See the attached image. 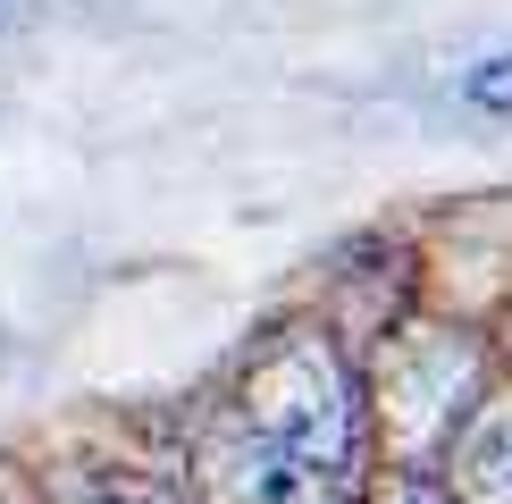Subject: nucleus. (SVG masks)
Here are the masks:
<instances>
[{
  "instance_id": "obj_3",
  "label": "nucleus",
  "mask_w": 512,
  "mask_h": 504,
  "mask_svg": "<svg viewBox=\"0 0 512 504\" xmlns=\"http://www.w3.org/2000/svg\"><path fill=\"white\" fill-rule=\"evenodd\" d=\"M471 387H479V353L462 345V336L420 328L412 345L395 353V370L378 378V404H387V420L403 429V446H429L454 404H479Z\"/></svg>"
},
{
  "instance_id": "obj_4",
  "label": "nucleus",
  "mask_w": 512,
  "mask_h": 504,
  "mask_svg": "<svg viewBox=\"0 0 512 504\" xmlns=\"http://www.w3.org/2000/svg\"><path fill=\"white\" fill-rule=\"evenodd\" d=\"M454 496L462 504H512V395H479L454 429Z\"/></svg>"
},
{
  "instance_id": "obj_6",
  "label": "nucleus",
  "mask_w": 512,
  "mask_h": 504,
  "mask_svg": "<svg viewBox=\"0 0 512 504\" xmlns=\"http://www.w3.org/2000/svg\"><path fill=\"white\" fill-rule=\"evenodd\" d=\"M370 504H462V496H445L437 479H420V471H395V479H387V488H378Z\"/></svg>"
},
{
  "instance_id": "obj_2",
  "label": "nucleus",
  "mask_w": 512,
  "mask_h": 504,
  "mask_svg": "<svg viewBox=\"0 0 512 504\" xmlns=\"http://www.w3.org/2000/svg\"><path fill=\"white\" fill-rule=\"evenodd\" d=\"M194 496L202 504H353V479L227 420L219 437L194 446Z\"/></svg>"
},
{
  "instance_id": "obj_7",
  "label": "nucleus",
  "mask_w": 512,
  "mask_h": 504,
  "mask_svg": "<svg viewBox=\"0 0 512 504\" xmlns=\"http://www.w3.org/2000/svg\"><path fill=\"white\" fill-rule=\"evenodd\" d=\"M504 336H512V328H504Z\"/></svg>"
},
{
  "instance_id": "obj_1",
  "label": "nucleus",
  "mask_w": 512,
  "mask_h": 504,
  "mask_svg": "<svg viewBox=\"0 0 512 504\" xmlns=\"http://www.w3.org/2000/svg\"><path fill=\"white\" fill-rule=\"evenodd\" d=\"M236 420L277 437V446H294V454H311V462H328V471H345V479L361 462V437H370L361 378L328 336H277L261 362L244 370Z\"/></svg>"
},
{
  "instance_id": "obj_5",
  "label": "nucleus",
  "mask_w": 512,
  "mask_h": 504,
  "mask_svg": "<svg viewBox=\"0 0 512 504\" xmlns=\"http://www.w3.org/2000/svg\"><path fill=\"white\" fill-rule=\"evenodd\" d=\"M462 93H471V101H487V110H512V42H504V51H487L479 68L462 76Z\"/></svg>"
}]
</instances>
